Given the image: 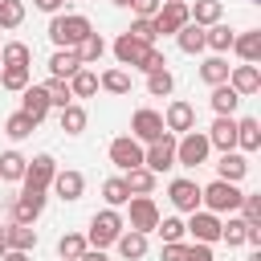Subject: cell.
<instances>
[{
    "mask_svg": "<svg viewBox=\"0 0 261 261\" xmlns=\"http://www.w3.org/2000/svg\"><path fill=\"white\" fill-rule=\"evenodd\" d=\"M139 69H143V73H155V69H167V57H163V53H159V49L151 45V49H147V57L139 61Z\"/></svg>",
    "mask_w": 261,
    "mask_h": 261,
    "instance_id": "c3c4849f",
    "label": "cell"
},
{
    "mask_svg": "<svg viewBox=\"0 0 261 261\" xmlns=\"http://www.w3.org/2000/svg\"><path fill=\"white\" fill-rule=\"evenodd\" d=\"M188 261H216V257H212V245L192 241V245H188Z\"/></svg>",
    "mask_w": 261,
    "mask_h": 261,
    "instance_id": "f907efd6",
    "label": "cell"
},
{
    "mask_svg": "<svg viewBox=\"0 0 261 261\" xmlns=\"http://www.w3.org/2000/svg\"><path fill=\"white\" fill-rule=\"evenodd\" d=\"M122 228H126L122 212H118V208H102V212H94V216H90L86 245H90V249H106V245H114V241H118V232H122Z\"/></svg>",
    "mask_w": 261,
    "mask_h": 261,
    "instance_id": "7a4b0ae2",
    "label": "cell"
},
{
    "mask_svg": "<svg viewBox=\"0 0 261 261\" xmlns=\"http://www.w3.org/2000/svg\"><path fill=\"white\" fill-rule=\"evenodd\" d=\"M228 61L220 57V53H212V57H204L200 61V82H208V86H220V82H228Z\"/></svg>",
    "mask_w": 261,
    "mask_h": 261,
    "instance_id": "83f0119b",
    "label": "cell"
},
{
    "mask_svg": "<svg viewBox=\"0 0 261 261\" xmlns=\"http://www.w3.org/2000/svg\"><path fill=\"white\" fill-rule=\"evenodd\" d=\"M122 184H126V192H130V196H151V192H155V184H159V175H155V171H147V167L139 163V167L122 171Z\"/></svg>",
    "mask_w": 261,
    "mask_h": 261,
    "instance_id": "603a6c76",
    "label": "cell"
},
{
    "mask_svg": "<svg viewBox=\"0 0 261 261\" xmlns=\"http://www.w3.org/2000/svg\"><path fill=\"white\" fill-rule=\"evenodd\" d=\"M90 33H94V24H90V16H82V12H57V16L49 20V41H53L57 49H77Z\"/></svg>",
    "mask_w": 261,
    "mask_h": 261,
    "instance_id": "6da1fadb",
    "label": "cell"
},
{
    "mask_svg": "<svg viewBox=\"0 0 261 261\" xmlns=\"http://www.w3.org/2000/svg\"><path fill=\"white\" fill-rule=\"evenodd\" d=\"M184 228H188V237H192V241H204V245H216V241H220V216H216V212H208V208L188 212Z\"/></svg>",
    "mask_w": 261,
    "mask_h": 261,
    "instance_id": "52a82bcc",
    "label": "cell"
},
{
    "mask_svg": "<svg viewBox=\"0 0 261 261\" xmlns=\"http://www.w3.org/2000/svg\"><path fill=\"white\" fill-rule=\"evenodd\" d=\"M249 261H261V249H257V253H253V257H249Z\"/></svg>",
    "mask_w": 261,
    "mask_h": 261,
    "instance_id": "91938a15",
    "label": "cell"
},
{
    "mask_svg": "<svg viewBox=\"0 0 261 261\" xmlns=\"http://www.w3.org/2000/svg\"><path fill=\"white\" fill-rule=\"evenodd\" d=\"M110 4H118V8H126V4H130V0H110Z\"/></svg>",
    "mask_w": 261,
    "mask_h": 261,
    "instance_id": "680465c9",
    "label": "cell"
},
{
    "mask_svg": "<svg viewBox=\"0 0 261 261\" xmlns=\"http://www.w3.org/2000/svg\"><path fill=\"white\" fill-rule=\"evenodd\" d=\"M29 82H33V65H4L0 69V86L12 90V94H20Z\"/></svg>",
    "mask_w": 261,
    "mask_h": 261,
    "instance_id": "d6a6232c",
    "label": "cell"
},
{
    "mask_svg": "<svg viewBox=\"0 0 261 261\" xmlns=\"http://www.w3.org/2000/svg\"><path fill=\"white\" fill-rule=\"evenodd\" d=\"M98 86H102L106 94H118V98H122V94H130V73H126V69H106V73L98 77Z\"/></svg>",
    "mask_w": 261,
    "mask_h": 261,
    "instance_id": "74e56055",
    "label": "cell"
},
{
    "mask_svg": "<svg viewBox=\"0 0 261 261\" xmlns=\"http://www.w3.org/2000/svg\"><path fill=\"white\" fill-rule=\"evenodd\" d=\"M24 20V4L20 0H0V29H20Z\"/></svg>",
    "mask_w": 261,
    "mask_h": 261,
    "instance_id": "bcb514c9",
    "label": "cell"
},
{
    "mask_svg": "<svg viewBox=\"0 0 261 261\" xmlns=\"http://www.w3.org/2000/svg\"><path fill=\"white\" fill-rule=\"evenodd\" d=\"M61 130L65 135H82L86 130V122H90V114H86V106H77V102H69V106H61Z\"/></svg>",
    "mask_w": 261,
    "mask_h": 261,
    "instance_id": "836d02e7",
    "label": "cell"
},
{
    "mask_svg": "<svg viewBox=\"0 0 261 261\" xmlns=\"http://www.w3.org/2000/svg\"><path fill=\"white\" fill-rule=\"evenodd\" d=\"M126 33H130V37H139L143 45H155V37H159V33H155V24H151V16H135Z\"/></svg>",
    "mask_w": 261,
    "mask_h": 261,
    "instance_id": "7dc6e473",
    "label": "cell"
},
{
    "mask_svg": "<svg viewBox=\"0 0 261 261\" xmlns=\"http://www.w3.org/2000/svg\"><path fill=\"white\" fill-rule=\"evenodd\" d=\"M232 37H237V33H232L224 20H216V24L204 29V49H212V53H228V49H232Z\"/></svg>",
    "mask_w": 261,
    "mask_h": 261,
    "instance_id": "484cf974",
    "label": "cell"
},
{
    "mask_svg": "<svg viewBox=\"0 0 261 261\" xmlns=\"http://www.w3.org/2000/svg\"><path fill=\"white\" fill-rule=\"evenodd\" d=\"M241 196H245V192H241L237 184H228V179H212L208 188H200V208L224 216V212H237V208H241Z\"/></svg>",
    "mask_w": 261,
    "mask_h": 261,
    "instance_id": "3957f363",
    "label": "cell"
},
{
    "mask_svg": "<svg viewBox=\"0 0 261 261\" xmlns=\"http://www.w3.org/2000/svg\"><path fill=\"white\" fill-rule=\"evenodd\" d=\"M143 167L155 171V175H163V171L175 167V135H171V130H163L155 143L143 147Z\"/></svg>",
    "mask_w": 261,
    "mask_h": 261,
    "instance_id": "5b68a950",
    "label": "cell"
},
{
    "mask_svg": "<svg viewBox=\"0 0 261 261\" xmlns=\"http://www.w3.org/2000/svg\"><path fill=\"white\" fill-rule=\"evenodd\" d=\"M110 49H114L118 65H135V69H139V61L147 57V49H151V45H143V41H139V37H130V33H118V41H114Z\"/></svg>",
    "mask_w": 261,
    "mask_h": 261,
    "instance_id": "e0dca14e",
    "label": "cell"
},
{
    "mask_svg": "<svg viewBox=\"0 0 261 261\" xmlns=\"http://www.w3.org/2000/svg\"><path fill=\"white\" fill-rule=\"evenodd\" d=\"M204 135H208V143L216 151H237V118L232 114H216L212 130H204Z\"/></svg>",
    "mask_w": 261,
    "mask_h": 261,
    "instance_id": "2e32d148",
    "label": "cell"
},
{
    "mask_svg": "<svg viewBox=\"0 0 261 261\" xmlns=\"http://www.w3.org/2000/svg\"><path fill=\"white\" fill-rule=\"evenodd\" d=\"M49 69H53V77H73L77 69H82V57H77V49H57L53 57H49Z\"/></svg>",
    "mask_w": 261,
    "mask_h": 261,
    "instance_id": "4316f807",
    "label": "cell"
},
{
    "mask_svg": "<svg viewBox=\"0 0 261 261\" xmlns=\"http://www.w3.org/2000/svg\"><path fill=\"white\" fill-rule=\"evenodd\" d=\"M163 130H167V126H163V114H159V110L139 106V110L130 114V139H139V143H155Z\"/></svg>",
    "mask_w": 261,
    "mask_h": 261,
    "instance_id": "ba28073f",
    "label": "cell"
},
{
    "mask_svg": "<svg viewBox=\"0 0 261 261\" xmlns=\"http://www.w3.org/2000/svg\"><path fill=\"white\" fill-rule=\"evenodd\" d=\"M77 261H110V257H106V249H86Z\"/></svg>",
    "mask_w": 261,
    "mask_h": 261,
    "instance_id": "11a10c76",
    "label": "cell"
},
{
    "mask_svg": "<svg viewBox=\"0 0 261 261\" xmlns=\"http://www.w3.org/2000/svg\"><path fill=\"white\" fill-rule=\"evenodd\" d=\"M114 249H118V257H126V261H143V257H147V232L122 228L118 241H114Z\"/></svg>",
    "mask_w": 261,
    "mask_h": 261,
    "instance_id": "44dd1931",
    "label": "cell"
},
{
    "mask_svg": "<svg viewBox=\"0 0 261 261\" xmlns=\"http://www.w3.org/2000/svg\"><path fill=\"white\" fill-rule=\"evenodd\" d=\"M220 16H224V4H220V0H196V4H188V20L200 24V29L216 24Z\"/></svg>",
    "mask_w": 261,
    "mask_h": 261,
    "instance_id": "cb8c5ba5",
    "label": "cell"
},
{
    "mask_svg": "<svg viewBox=\"0 0 261 261\" xmlns=\"http://www.w3.org/2000/svg\"><path fill=\"white\" fill-rule=\"evenodd\" d=\"M155 232H159V241H163V245H167V241H184V237H188V228H184V220H179V216H159Z\"/></svg>",
    "mask_w": 261,
    "mask_h": 261,
    "instance_id": "ee69618b",
    "label": "cell"
},
{
    "mask_svg": "<svg viewBox=\"0 0 261 261\" xmlns=\"http://www.w3.org/2000/svg\"><path fill=\"white\" fill-rule=\"evenodd\" d=\"M167 200H171L175 212H196V208H200V184L179 175V179L167 184Z\"/></svg>",
    "mask_w": 261,
    "mask_h": 261,
    "instance_id": "7c38bea8",
    "label": "cell"
},
{
    "mask_svg": "<svg viewBox=\"0 0 261 261\" xmlns=\"http://www.w3.org/2000/svg\"><path fill=\"white\" fill-rule=\"evenodd\" d=\"M69 90H73V98H94V94H98V73H94L90 65H82V69L69 77Z\"/></svg>",
    "mask_w": 261,
    "mask_h": 261,
    "instance_id": "d590c367",
    "label": "cell"
},
{
    "mask_svg": "<svg viewBox=\"0 0 261 261\" xmlns=\"http://www.w3.org/2000/svg\"><path fill=\"white\" fill-rule=\"evenodd\" d=\"M126 208H130V228H135V232H155V224H159V204H155L151 196H130Z\"/></svg>",
    "mask_w": 261,
    "mask_h": 261,
    "instance_id": "30bf717a",
    "label": "cell"
},
{
    "mask_svg": "<svg viewBox=\"0 0 261 261\" xmlns=\"http://www.w3.org/2000/svg\"><path fill=\"white\" fill-rule=\"evenodd\" d=\"M220 241H228V249L245 245V220L228 212V220H220Z\"/></svg>",
    "mask_w": 261,
    "mask_h": 261,
    "instance_id": "f6af8a7d",
    "label": "cell"
},
{
    "mask_svg": "<svg viewBox=\"0 0 261 261\" xmlns=\"http://www.w3.org/2000/svg\"><path fill=\"white\" fill-rule=\"evenodd\" d=\"M110 163H114L118 171L139 167V163H143V143H139V139H130V135H118V139L110 143Z\"/></svg>",
    "mask_w": 261,
    "mask_h": 261,
    "instance_id": "8fae6325",
    "label": "cell"
},
{
    "mask_svg": "<svg viewBox=\"0 0 261 261\" xmlns=\"http://www.w3.org/2000/svg\"><path fill=\"white\" fill-rule=\"evenodd\" d=\"M0 261H29V253H20V249H8Z\"/></svg>",
    "mask_w": 261,
    "mask_h": 261,
    "instance_id": "9f6ffc18",
    "label": "cell"
},
{
    "mask_svg": "<svg viewBox=\"0 0 261 261\" xmlns=\"http://www.w3.org/2000/svg\"><path fill=\"white\" fill-rule=\"evenodd\" d=\"M37 126H41V122H37V118H29L24 110H16V114H8V118H4V135H8L12 143H20V139H29V135H33Z\"/></svg>",
    "mask_w": 261,
    "mask_h": 261,
    "instance_id": "f546056e",
    "label": "cell"
},
{
    "mask_svg": "<svg viewBox=\"0 0 261 261\" xmlns=\"http://www.w3.org/2000/svg\"><path fill=\"white\" fill-rule=\"evenodd\" d=\"M102 200H106V208H122V204L130 200V192H126L122 175H110V179L102 184Z\"/></svg>",
    "mask_w": 261,
    "mask_h": 261,
    "instance_id": "f35d334b",
    "label": "cell"
},
{
    "mask_svg": "<svg viewBox=\"0 0 261 261\" xmlns=\"http://www.w3.org/2000/svg\"><path fill=\"white\" fill-rule=\"evenodd\" d=\"M175 45H179V53H192V57H196V53H204V29L188 20V24L175 33Z\"/></svg>",
    "mask_w": 261,
    "mask_h": 261,
    "instance_id": "1f68e13d",
    "label": "cell"
},
{
    "mask_svg": "<svg viewBox=\"0 0 261 261\" xmlns=\"http://www.w3.org/2000/svg\"><path fill=\"white\" fill-rule=\"evenodd\" d=\"M245 245L261 249V224H249V220H245Z\"/></svg>",
    "mask_w": 261,
    "mask_h": 261,
    "instance_id": "f5cc1de1",
    "label": "cell"
},
{
    "mask_svg": "<svg viewBox=\"0 0 261 261\" xmlns=\"http://www.w3.org/2000/svg\"><path fill=\"white\" fill-rule=\"evenodd\" d=\"M228 86H232L241 98H249V94L261 90V69L249 65V61H245V65H232V69H228Z\"/></svg>",
    "mask_w": 261,
    "mask_h": 261,
    "instance_id": "ac0fdd59",
    "label": "cell"
},
{
    "mask_svg": "<svg viewBox=\"0 0 261 261\" xmlns=\"http://www.w3.org/2000/svg\"><path fill=\"white\" fill-rule=\"evenodd\" d=\"M208 102H212V110H216V114H237L241 94H237L228 82H220V86H212V98H208Z\"/></svg>",
    "mask_w": 261,
    "mask_h": 261,
    "instance_id": "f1b7e54d",
    "label": "cell"
},
{
    "mask_svg": "<svg viewBox=\"0 0 261 261\" xmlns=\"http://www.w3.org/2000/svg\"><path fill=\"white\" fill-rule=\"evenodd\" d=\"M41 212H45V192H37V188H20V196L12 200V220H16V224H33Z\"/></svg>",
    "mask_w": 261,
    "mask_h": 261,
    "instance_id": "4fadbf2b",
    "label": "cell"
},
{
    "mask_svg": "<svg viewBox=\"0 0 261 261\" xmlns=\"http://www.w3.org/2000/svg\"><path fill=\"white\" fill-rule=\"evenodd\" d=\"M208 155H212V143L204 130L192 126L175 139V167H200V163H208Z\"/></svg>",
    "mask_w": 261,
    "mask_h": 261,
    "instance_id": "277c9868",
    "label": "cell"
},
{
    "mask_svg": "<svg viewBox=\"0 0 261 261\" xmlns=\"http://www.w3.org/2000/svg\"><path fill=\"white\" fill-rule=\"evenodd\" d=\"M159 4H163V0H130L126 8H130L135 16H155V12H159Z\"/></svg>",
    "mask_w": 261,
    "mask_h": 261,
    "instance_id": "816d5d0a",
    "label": "cell"
},
{
    "mask_svg": "<svg viewBox=\"0 0 261 261\" xmlns=\"http://www.w3.org/2000/svg\"><path fill=\"white\" fill-rule=\"evenodd\" d=\"M163 126H167L171 135L192 130V126H196V106H192V102H184V98L167 102V110H163Z\"/></svg>",
    "mask_w": 261,
    "mask_h": 261,
    "instance_id": "5bb4252c",
    "label": "cell"
},
{
    "mask_svg": "<svg viewBox=\"0 0 261 261\" xmlns=\"http://www.w3.org/2000/svg\"><path fill=\"white\" fill-rule=\"evenodd\" d=\"M232 53H237L241 61L257 65V61H261V29H245L241 37H232Z\"/></svg>",
    "mask_w": 261,
    "mask_h": 261,
    "instance_id": "7402d4cb",
    "label": "cell"
},
{
    "mask_svg": "<svg viewBox=\"0 0 261 261\" xmlns=\"http://www.w3.org/2000/svg\"><path fill=\"white\" fill-rule=\"evenodd\" d=\"M151 24H155V33L175 37V33L188 24V0H163V4H159V12L151 16Z\"/></svg>",
    "mask_w": 261,
    "mask_h": 261,
    "instance_id": "8992f818",
    "label": "cell"
},
{
    "mask_svg": "<svg viewBox=\"0 0 261 261\" xmlns=\"http://www.w3.org/2000/svg\"><path fill=\"white\" fill-rule=\"evenodd\" d=\"M4 241H8V249H20V253H33L37 249V228L33 224H8L4 228Z\"/></svg>",
    "mask_w": 261,
    "mask_h": 261,
    "instance_id": "d4e9b609",
    "label": "cell"
},
{
    "mask_svg": "<svg viewBox=\"0 0 261 261\" xmlns=\"http://www.w3.org/2000/svg\"><path fill=\"white\" fill-rule=\"evenodd\" d=\"M20 110H24L29 118H37V122H41V118L53 110V106H49V94H45V86H24V90H20Z\"/></svg>",
    "mask_w": 261,
    "mask_h": 261,
    "instance_id": "ffe728a7",
    "label": "cell"
},
{
    "mask_svg": "<svg viewBox=\"0 0 261 261\" xmlns=\"http://www.w3.org/2000/svg\"><path fill=\"white\" fill-rule=\"evenodd\" d=\"M49 188L57 192V200L73 204V200H82V192H86V175H82V171H73V167H65V171H57V175H53V184H49Z\"/></svg>",
    "mask_w": 261,
    "mask_h": 261,
    "instance_id": "9a60e30c",
    "label": "cell"
},
{
    "mask_svg": "<svg viewBox=\"0 0 261 261\" xmlns=\"http://www.w3.org/2000/svg\"><path fill=\"white\" fill-rule=\"evenodd\" d=\"M249 175V159L241 151H220L216 159V179H228V184H241Z\"/></svg>",
    "mask_w": 261,
    "mask_h": 261,
    "instance_id": "d6986e66",
    "label": "cell"
},
{
    "mask_svg": "<svg viewBox=\"0 0 261 261\" xmlns=\"http://www.w3.org/2000/svg\"><path fill=\"white\" fill-rule=\"evenodd\" d=\"M45 94H49V106H57V110L73 102V90H69L65 77H49V82H45Z\"/></svg>",
    "mask_w": 261,
    "mask_h": 261,
    "instance_id": "b9f144b4",
    "label": "cell"
},
{
    "mask_svg": "<svg viewBox=\"0 0 261 261\" xmlns=\"http://www.w3.org/2000/svg\"><path fill=\"white\" fill-rule=\"evenodd\" d=\"M86 249H90V245H86V237H82V232H65V237L57 241V253H61V261H77Z\"/></svg>",
    "mask_w": 261,
    "mask_h": 261,
    "instance_id": "7bdbcfd3",
    "label": "cell"
},
{
    "mask_svg": "<svg viewBox=\"0 0 261 261\" xmlns=\"http://www.w3.org/2000/svg\"><path fill=\"white\" fill-rule=\"evenodd\" d=\"M159 257H163V261H188V241H167Z\"/></svg>",
    "mask_w": 261,
    "mask_h": 261,
    "instance_id": "681fc988",
    "label": "cell"
},
{
    "mask_svg": "<svg viewBox=\"0 0 261 261\" xmlns=\"http://www.w3.org/2000/svg\"><path fill=\"white\" fill-rule=\"evenodd\" d=\"M61 4H65V0H33V8H41V12H49V16H57Z\"/></svg>",
    "mask_w": 261,
    "mask_h": 261,
    "instance_id": "db71d44e",
    "label": "cell"
},
{
    "mask_svg": "<svg viewBox=\"0 0 261 261\" xmlns=\"http://www.w3.org/2000/svg\"><path fill=\"white\" fill-rule=\"evenodd\" d=\"M0 65H33V49L24 41H8L0 49Z\"/></svg>",
    "mask_w": 261,
    "mask_h": 261,
    "instance_id": "8d00e7d4",
    "label": "cell"
},
{
    "mask_svg": "<svg viewBox=\"0 0 261 261\" xmlns=\"http://www.w3.org/2000/svg\"><path fill=\"white\" fill-rule=\"evenodd\" d=\"M237 147L241 151H261V122L257 118H237Z\"/></svg>",
    "mask_w": 261,
    "mask_h": 261,
    "instance_id": "4dcf8cb0",
    "label": "cell"
},
{
    "mask_svg": "<svg viewBox=\"0 0 261 261\" xmlns=\"http://www.w3.org/2000/svg\"><path fill=\"white\" fill-rule=\"evenodd\" d=\"M171 90H175L171 69H155V73H147V94H151V98H167Z\"/></svg>",
    "mask_w": 261,
    "mask_h": 261,
    "instance_id": "60d3db41",
    "label": "cell"
},
{
    "mask_svg": "<svg viewBox=\"0 0 261 261\" xmlns=\"http://www.w3.org/2000/svg\"><path fill=\"white\" fill-rule=\"evenodd\" d=\"M24 167H29V159H24L20 151H4V155H0V179L20 184V179H24Z\"/></svg>",
    "mask_w": 261,
    "mask_h": 261,
    "instance_id": "e575fe53",
    "label": "cell"
},
{
    "mask_svg": "<svg viewBox=\"0 0 261 261\" xmlns=\"http://www.w3.org/2000/svg\"><path fill=\"white\" fill-rule=\"evenodd\" d=\"M8 253V241H4V228H0V257Z\"/></svg>",
    "mask_w": 261,
    "mask_h": 261,
    "instance_id": "6f0895ef",
    "label": "cell"
},
{
    "mask_svg": "<svg viewBox=\"0 0 261 261\" xmlns=\"http://www.w3.org/2000/svg\"><path fill=\"white\" fill-rule=\"evenodd\" d=\"M53 175H57V159H53V155H33V159H29V167H24V179H20V188L49 192Z\"/></svg>",
    "mask_w": 261,
    "mask_h": 261,
    "instance_id": "9c48e42d",
    "label": "cell"
},
{
    "mask_svg": "<svg viewBox=\"0 0 261 261\" xmlns=\"http://www.w3.org/2000/svg\"><path fill=\"white\" fill-rule=\"evenodd\" d=\"M102 53H106V41H102V33H90V37L77 45V57H82V65H94V61H102Z\"/></svg>",
    "mask_w": 261,
    "mask_h": 261,
    "instance_id": "ab89813d",
    "label": "cell"
}]
</instances>
